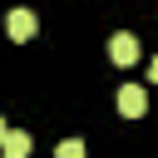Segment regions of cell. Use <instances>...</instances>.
<instances>
[{
  "mask_svg": "<svg viewBox=\"0 0 158 158\" xmlns=\"http://www.w3.org/2000/svg\"><path fill=\"white\" fill-rule=\"evenodd\" d=\"M59 158H84V143H79V138H64V143H59Z\"/></svg>",
  "mask_w": 158,
  "mask_h": 158,
  "instance_id": "5",
  "label": "cell"
},
{
  "mask_svg": "<svg viewBox=\"0 0 158 158\" xmlns=\"http://www.w3.org/2000/svg\"><path fill=\"white\" fill-rule=\"evenodd\" d=\"M0 148H5V158H25V153H30V133H20V128H5Z\"/></svg>",
  "mask_w": 158,
  "mask_h": 158,
  "instance_id": "4",
  "label": "cell"
},
{
  "mask_svg": "<svg viewBox=\"0 0 158 158\" xmlns=\"http://www.w3.org/2000/svg\"><path fill=\"white\" fill-rule=\"evenodd\" d=\"M148 79H153V84H158V59H153V64H148Z\"/></svg>",
  "mask_w": 158,
  "mask_h": 158,
  "instance_id": "6",
  "label": "cell"
},
{
  "mask_svg": "<svg viewBox=\"0 0 158 158\" xmlns=\"http://www.w3.org/2000/svg\"><path fill=\"white\" fill-rule=\"evenodd\" d=\"M0 138H5V118H0Z\"/></svg>",
  "mask_w": 158,
  "mask_h": 158,
  "instance_id": "7",
  "label": "cell"
},
{
  "mask_svg": "<svg viewBox=\"0 0 158 158\" xmlns=\"http://www.w3.org/2000/svg\"><path fill=\"white\" fill-rule=\"evenodd\" d=\"M109 59H114V64H118V69H128V64H133V59H138V40H133V35H128V30H118V35H114V40H109Z\"/></svg>",
  "mask_w": 158,
  "mask_h": 158,
  "instance_id": "2",
  "label": "cell"
},
{
  "mask_svg": "<svg viewBox=\"0 0 158 158\" xmlns=\"http://www.w3.org/2000/svg\"><path fill=\"white\" fill-rule=\"evenodd\" d=\"M5 30H10V40H15V44H25V40H35V30H40V20H35V10H10V20H5Z\"/></svg>",
  "mask_w": 158,
  "mask_h": 158,
  "instance_id": "1",
  "label": "cell"
},
{
  "mask_svg": "<svg viewBox=\"0 0 158 158\" xmlns=\"http://www.w3.org/2000/svg\"><path fill=\"white\" fill-rule=\"evenodd\" d=\"M143 109H148L143 84H123V89H118V114H123V118H143Z\"/></svg>",
  "mask_w": 158,
  "mask_h": 158,
  "instance_id": "3",
  "label": "cell"
}]
</instances>
